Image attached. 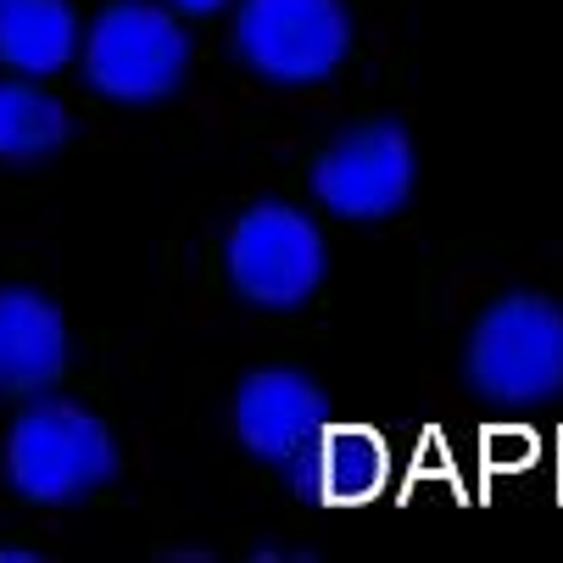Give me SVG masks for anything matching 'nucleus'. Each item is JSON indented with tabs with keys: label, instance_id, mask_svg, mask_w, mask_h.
<instances>
[{
	"label": "nucleus",
	"instance_id": "f257e3e1",
	"mask_svg": "<svg viewBox=\"0 0 563 563\" xmlns=\"http://www.w3.org/2000/svg\"><path fill=\"white\" fill-rule=\"evenodd\" d=\"M118 474V446L107 424L73 401H34L7 435V479L12 492L45 508L78 503Z\"/></svg>",
	"mask_w": 563,
	"mask_h": 563
},
{
	"label": "nucleus",
	"instance_id": "f03ea898",
	"mask_svg": "<svg viewBox=\"0 0 563 563\" xmlns=\"http://www.w3.org/2000/svg\"><path fill=\"white\" fill-rule=\"evenodd\" d=\"M468 385L492 401H552L563 390V307L503 296L468 335Z\"/></svg>",
	"mask_w": 563,
	"mask_h": 563
},
{
	"label": "nucleus",
	"instance_id": "7ed1b4c3",
	"mask_svg": "<svg viewBox=\"0 0 563 563\" xmlns=\"http://www.w3.org/2000/svg\"><path fill=\"white\" fill-rule=\"evenodd\" d=\"M185 67H190L185 29L163 7H151V0H112L90 23L85 78H90V90L112 101H129V107L163 101L168 90H179Z\"/></svg>",
	"mask_w": 563,
	"mask_h": 563
},
{
	"label": "nucleus",
	"instance_id": "20e7f679",
	"mask_svg": "<svg viewBox=\"0 0 563 563\" xmlns=\"http://www.w3.org/2000/svg\"><path fill=\"white\" fill-rule=\"evenodd\" d=\"M223 268L234 290L257 307H296L324 279V240L318 229L285 207V201H257L240 212V223L223 240Z\"/></svg>",
	"mask_w": 563,
	"mask_h": 563
},
{
	"label": "nucleus",
	"instance_id": "39448f33",
	"mask_svg": "<svg viewBox=\"0 0 563 563\" xmlns=\"http://www.w3.org/2000/svg\"><path fill=\"white\" fill-rule=\"evenodd\" d=\"M234 45L274 85H318L341 67L352 23L341 0H246Z\"/></svg>",
	"mask_w": 563,
	"mask_h": 563
},
{
	"label": "nucleus",
	"instance_id": "423d86ee",
	"mask_svg": "<svg viewBox=\"0 0 563 563\" xmlns=\"http://www.w3.org/2000/svg\"><path fill=\"white\" fill-rule=\"evenodd\" d=\"M312 190L341 218H385L413 190V145L396 123L346 129L324 156L312 163Z\"/></svg>",
	"mask_w": 563,
	"mask_h": 563
},
{
	"label": "nucleus",
	"instance_id": "0eeeda50",
	"mask_svg": "<svg viewBox=\"0 0 563 563\" xmlns=\"http://www.w3.org/2000/svg\"><path fill=\"white\" fill-rule=\"evenodd\" d=\"M330 401L296 368H263L234 390V430L252 457L274 468H296L318 441H324Z\"/></svg>",
	"mask_w": 563,
	"mask_h": 563
},
{
	"label": "nucleus",
	"instance_id": "6e6552de",
	"mask_svg": "<svg viewBox=\"0 0 563 563\" xmlns=\"http://www.w3.org/2000/svg\"><path fill=\"white\" fill-rule=\"evenodd\" d=\"M67 363V330L51 296L40 290H0V390L34 396Z\"/></svg>",
	"mask_w": 563,
	"mask_h": 563
},
{
	"label": "nucleus",
	"instance_id": "1a4fd4ad",
	"mask_svg": "<svg viewBox=\"0 0 563 563\" xmlns=\"http://www.w3.org/2000/svg\"><path fill=\"white\" fill-rule=\"evenodd\" d=\"M78 51V18L67 0H7L0 7V62L18 73H56Z\"/></svg>",
	"mask_w": 563,
	"mask_h": 563
},
{
	"label": "nucleus",
	"instance_id": "9d476101",
	"mask_svg": "<svg viewBox=\"0 0 563 563\" xmlns=\"http://www.w3.org/2000/svg\"><path fill=\"white\" fill-rule=\"evenodd\" d=\"M290 479L301 486V497H368L379 486V446L368 435H330L318 441L296 468Z\"/></svg>",
	"mask_w": 563,
	"mask_h": 563
},
{
	"label": "nucleus",
	"instance_id": "9b49d317",
	"mask_svg": "<svg viewBox=\"0 0 563 563\" xmlns=\"http://www.w3.org/2000/svg\"><path fill=\"white\" fill-rule=\"evenodd\" d=\"M67 140V107L34 85H0V156L40 163Z\"/></svg>",
	"mask_w": 563,
	"mask_h": 563
},
{
	"label": "nucleus",
	"instance_id": "f8f14e48",
	"mask_svg": "<svg viewBox=\"0 0 563 563\" xmlns=\"http://www.w3.org/2000/svg\"><path fill=\"white\" fill-rule=\"evenodd\" d=\"M174 7H179V12H190V18H207V12H218V7H223V0H174Z\"/></svg>",
	"mask_w": 563,
	"mask_h": 563
},
{
	"label": "nucleus",
	"instance_id": "ddd939ff",
	"mask_svg": "<svg viewBox=\"0 0 563 563\" xmlns=\"http://www.w3.org/2000/svg\"><path fill=\"white\" fill-rule=\"evenodd\" d=\"M0 7H7V0H0Z\"/></svg>",
	"mask_w": 563,
	"mask_h": 563
}]
</instances>
